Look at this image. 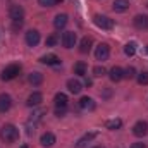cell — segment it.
Here are the masks:
<instances>
[{
    "mask_svg": "<svg viewBox=\"0 0 148 148\" xmlns=\"http://www.w3.org/2000/svg\"><path fill=\"white\" fill-rule=\"evenodd\" d=\"M0 138L5 141V143H16L19 140V129L14 126V124H5L2 129H0Z\"/></svg>",
    "mask_w": 148,
    "mask_h": 148,
    "instance_id": "6da1fadb",
    "label": "cell"
},
{
    "mask_svg": "<svg viewBox=\"0 0 148 148\" xmlns=\"http://www.w3.org/2000/svg\"><path fill=\"white\" fill-rule=\"evenodd\" d=\"M21 73V66L19 64H10V66H7L3 71H2V81H10V79H14V77H17Z\"/></svg>",
    "mask_w": 148,
    "mask_h": 148,
    "instance_id": "7a4b0ae2",
    "label": "cell"
},
{
    "mask_svg": "<svg viewBox=\"0 0 148 148\" xmlns=\"http://www.w3.org/2000/svg\"><path fill=\"white\" fill-rule=\"evenodd\" d=\"M9 16H10L12 23L23 24V19H24V9H23L21 5H10V9H9Z\"/></svg>",
    "mask_w": 148,
    "mask_h": 148,
    "instance_id": "3957f363",
    "label": "cell"
},
{
    "mask_svg": "<svg viewBox=\"0 0 148 148\" xmlns=\"http://www.w3.org/2000/svg\"><path fill=\"white\" fill-rule=\"evenodd\" d=\"M109 55H110V47L107 45V43H100L98 47H97V50H95V57H97V60H107L109 59Z\"/></svg>",
    "mask_w": 148,
    "mask_h": 148,
    "instance_id": "277c9868",
    "label": "cell"
},
{
    "mask_svg": "<svg viewBox=\"0 0 148 148\" xmlns=\"http://www.w3.org/2000/svg\"><path fill=\"white\" fill-rule=\"evenodd\" d=\"M93 21H95V24H97L98 28H102V29H112V28H114V21H112L110 17H107V16L97 14Z\"/></svg>",
    "mask_w": 148,
    "mask_h": 148,
    "instance_id": "5b68a950",
    "label": "cell"
},
{
    "mask_svg": "<svg viewBox=\"0 0 148 148\" xmlns=\"http://www.w3.org/2000/svg\"><path fill=\"white\" fill-rule=\"evenodd\" d=\"M133 134L138 136V138H143L148 134V122L147 121H138L134 126H133Z\"/></svg>",
    "mask_w": 148,
    "mask_h": 148,
    "instance_id": "8992f818",
    "label": "cell"
},
{
    "mask_svg": "<svg viewBox=\"0 0 148 148\" xmlns=\"http://www.w3.org/2000/svg\"><path fill=\"white\" fill-rule=\"evenodd\" d=\"M76 41H77V36H76L74 31H66L62 35V45H64V48H73L74 45H76Z\"/></svg>",
    "mask_w": 148,
    "mask_h": 148,
    "instance_id": "52a82bcc",
    "label": "cell"
},
{
    "mask_svg": "<svg viewBox=\"0 0 148 148\" xmlns=\"http://www.w3.org/2000/svg\"><path fill=\"white\" fill-rule=\"evenodd\" d=\"M26 43H28V47H36L40 43V33L36 29H29L26 33Z\"/></svg>",
    "mask_w": 148,
    "mask_h": 148,
    "instance_id": "ba28073f",
    "label": "cell"
},
{
    "mask_svg": "<svg viewBox=\"0 0 148 148\" xmlns=\"http://www.w3.org/2000/svg\"><path fill=\"white\" fill-rule=\"evenodd\" d=\"M41 102H43V95H41L40 91H35V93H31V95L28 97V102H26V103H28L29 107H38Z\"/></svg>",
    "mask_w": 148,
    "mask_h": 148,
    "instance_id": "9c48e42d",
    "label": "cell"
},
{
    "mask_svg": "<svg viewBox=\"0 0 148 148\" xmlns=\"http://www.w3.org/2000/svg\"><path fill=\"white\" fill-rule=\"evenodd\" d=\"M10 105H12V98H10V95L2 93V95H0V112H7L9 109H10Z\"/></svg>",
    "mask_w": 148,
    "mask_h": 148,
    "instance_id": "30bf717a",
    "label": "cell"
},
{
    "mask_svg": "<svg viewBox=\"0 0 148 148\" xmlns=\"http://www.w3.org/2000/svg\"><path fill=\"white\" fill-rule=\"evenodd\" d=\"M40 62L41 64H47V66H57V64H60V59L55 53H48V55H43L40 59Z\"/></svg>",
    "mask_w": 148,
    "mask_h": 148,
    "instance_id": "8fae6325",
    "label": "cell"
},
{
    "mask_svg": "<svg viewBox=\"0 0 148 148\" xmlns=\"http://www.w3.org/2000/svg\"><path fill=\"white\" fill-rule=\"evenodd\" d=\"M112 9H114L115 12H126V10L129 9V0H114Z\"/></svg>",
    "mask_w": 148,
    "mask_h": 148,
    "instance_id": "7c38bea8",
    "label": "cell"
},
{
    "mask_svg": "<svg viewBox=\"0 0 148 148\" xmlns=\"http://www.w3.org/2000/svg\"><path fill=\"white\" fill-rule=\"evenodd\" d=\"M40 143H41V147H52L53 143H55V134L53 133H45V134H41V138H40Z\"/></svg>",
    "mask_w": 148,
    "mask_h": 148,
    "instance_id": "4fadbf2b",
    "label": "cell"
},
{
    "mask_svg": "<svg viewBox=\"0 0 148 148\" xmlns=\"http://www.w3.org/2000/svg\"><path fill=\"white\" fill-rule=\"evenodd\" d=\"M79 109H83V110H93V109H95V102H93V98H90V97H83V98L79 100Z\"/></svg>",
    "mask_w": 148,
    "mask_h": 148,
    "instance_id": "5bb4252c",
    "label": "cell"
},
{
    "mask_svg": "<svg viewBox=\"0 0 148 148\" xmlns=\"http://www.w3.org/2000/svg\"><path fill=\"white\" fill-rule=\"evenodd\" d=\"M67 88H69L71 93L77 95V93H81L83 84H81V81H77V79H69V81H67Z\"/></svg>",
    "mask_w": 148,
    "mask_h": 148,
    "instance_id": "9a60e30c",
    "label": "cell"
},
{
    "mask_svg": "<svg viewBox=\"0 0 148 148\" xmlns=\"http://www.w3.org/2000/svg\"><path fill=\"white\" fill-rule=\"evenodd\" d=\"M91 45H93V40L90 36H84L81 40V43H79V52L81 53H88L91 50Z\"/></svg>",
    "mask_w": 148,
    "mask_h": 148,
    "instance_id": "2e32d148",
    "label": "cell"
},
{
    "mask_svg": "<svg viewBox=\"0 0 148 148\" xmlns=\"http://www.w3.org/2000/svg\"><path fill=\"white\" fill-rule=\"evenodd\" d=\"M67 16L66 14H59V16H55V19H53V26L57 28V29H64L66 28V24H67Z\"/></svg>",
    "mask_w": 148,
    "mask_h": 148,
    "instance_id": "e0dca14e",
    "label": "cell"
},
{
    "mask_svg": "<svg viewBox=\"0 0 148 148\" xmlns=\"http://www.w3.org/2000/svg\"><path fill=\"white\" fill-rule=\"evenodd\" d=\"M109 76H110V79L114 81V83H117V81H121V79L124 77V71H122L119 66H115V67H112V69H110Z\"/></svg>",
    "mask_w": 148,
    "mask_h": 148,
    "instance_id": "ac0fdd59",
    "label": "cell"
},
{
    "mask_svg": "<svg viewBox=\"0 0 148 148\" xmlns=\"http://www.w3.org/2000/svg\"><path fill=\"white\" fill-rule=\"evenodd\" d=\"M134 26L138 28V29H147L148 28V16H136L134 17Z\"/></svg>",
    "mask_w": 148,
    "mask_h": 148,
    "instance_id": "d6986e66",
    "label": "cell"
},
{
    "mask_svg": "<svg viewBox=\"0 0 148 148\" xmlns=\"http://www.w3.org/2000/svg\"><path fill=\"white\" fill-rule=\"evenodd\" d=\"M67 102H69V98H67L66 93H57L55 95V107H59V109L67 107Z\"/></svg>",
    "mask_w": 148,
    "mask_h": 148,
    "instance_id": "ffe728a7",
    "label": "cell"
},
{
    "mask_svg": "<svg viewBox=\"0 0 148 148\" xmlns=\"http://www.w3.org/2000/svg\"><path fill=\"white\" fill-rule=\"evenodd\" d=\"M95 136H97V133H88V134H84V136H83L81 140H77V143H76V147H77V148H83V147H86V145H88V143H90V141H91V140L95 138Z\"/></svg>",
    "mask_w": 148,
    "mask_h": 148,
    "instance_id": "44dd1931",
    "label": "cell"
},
{
    "mask_svg": "<svg viewBox=\"0 0 148 148\" xmlns=\"http://www.w3.org/2000/svg\"><path fill=\"white\" fill-rule=\"evenodd\" d=\"M28 81H29L33 86H40V84L43 83V74L41 73H31L29 77H28Z\"/></svg>",
    "mask_w": 148,
    "mask_h": 148,
    "instance_id": "7402d4cb",
    "label": "cell"
},
{
    "mask_svg": "<svg viewBox=\"0 0 148 148\" xmlns=\"http://www.w3.org/2000/svg\"><path fill=\"white\" fill-rule=\"evenodd\" d=\"M107 129H110V131H115V129H119L121 126H122V121L121 119H112V121H107Z\"/></svg>",
    "mask_w": 148,
    "mask_h": 148,
    "instance_id": "603a6c76",
    "label": "cell"
},
{
    "mask_svg": "<svg viewBox=\"0 0 148 148\" xmlns=\"http://www.w3.org/2000/svg\"><path fill=\"white\" fill-rule=\"evenodd\" d=\"M124 53H126L127 57H133V55L136 53V43H134V41L127 43V45L124 47Z\"/></svg>",
    "mask_w": 148,
    "mask_h": 148,
    "instance_id": "cb8c5ba5",
    "label": "cell"
},
{
    "mask_svg": "<svg viewBox=\"0 0 148 148\" xmlns=\"http://www.w3.org/2000/svg\"><path fill=\"white\" fill-rule=\"evenodd\" d=\"M74 74L84 76V74H86V64H84V62H77V64L74 66Z\"/></svg>",
    "mask_w": 148,
    "mask_h": 148,
    "instance_id": "d4e9b609",
    "label": "cell"
},
{
    "mask_svg": "<svg viewBox=\"0 0 148 148\" xmlns=\"http://www.w3.org/2000/svg\"><path fill=\"white\" fill-rule=\"evenodd\" d=\"M136 79H138V83L140 84H148V71H143V73H140L138 76H136Z\"/></svg>",
    "mask_w": 148,
    "mask_h": 148,
    "instance_id": "484cf974",
    "label": "cell"
},
{
    "mask_svg": "<svg viewBox=\"0 0 148 148\" xmlns=\"http://www.w3.org/2000/svg\"><path fill=\"white\" fill-rule=\"evenodd\" d=\"M57 41H59V36H57V35H50V36L47 38V41H45V43H47V47H53Z\"/></svg>",
    "mask_w": 148,
    "mask_h": 148,
    "instance_id": "4316f807",
    "label": "cell"
},
{
    "mask_svg": "<svg viewBox=\"0 0 148 148\" xmlns=\"http://www.w3.org/2000/svg\"><path fill=\"white\" fill-rule=\"evenodd\" d=\"M136 76V71H134V67H127L126 71H124V77H127V79H133Z\"/></svg>",
    "mask_w": 148,
    "mask_h": 148,
    "instance_id": "83f0119b",
    "label": "cell"
},
{
    "mask_svg": "<svg viewBox=\"0 0 148 148\" xmlns=\"http://www.w3.org/2000/svg\"><path fill=\"white\" fill-rule=\"evenodd\" d=\"M93 74H95L97 77H102V76L105 74V69H103L102 66H97V67H93Z\"/></svg>",
    "mask_w": 148,
    "mask_h": 148,
    "instance_id": "f1b7e54d",
    "label": "cell"
},
{
    "mask_svg": "<svg viewBox=\"0 0 148 148\" xmlns=\"http://www.w3.org/2000/svg\"><path fill=\"white\" fill-rule=\"evenodd\" d=\"M38 3L41 7H53L55 5V0H38Z\"/></svg>",
    "mask_w": 148,
    "mask_h": 148,
    "instance_id": "f546056e",
    "label": "cell"
},
{
    "mask_svg": "<svg viewBox=\"0 0 148 148\" xmlns=\"http://www.w3.org/2000/svg\"><path fill=\"white\" fill-rule=\"evenodd\" d=\"M67 110V107H62V109H59V107H55V115H59V117H62L64 114Z\"/></svg>",
    "mask_w": 148,
    "mask_h": 148,
    "instance_id": "4dcf8cb0",
    "label": "cell"
},
{
    "mask_svg": "<svg viewBox=\"0 0 148 148\" xmlns=\"http://www.w3.org/2000/svg\"><path fill=\"white\" fill-rule=\"evenodd\" d=\"M131 148H147V145H145V143H133Z\"/></svg>",
    "mask_w": 148,
    "mask_h": 148,
    "instance_id": "1f68e13d",
    "label": "cell"
},
{
    "mask_svg": "<svg viewBox=\"0 0 148 148\" xmlns=\"http://www.w3.org/2000/svg\"><path fill=\"white\" fill-rule=\"evenodd\" d=\"M60 2H62V0H55V3H60Z\"/></svg>",
    "mask_w": 148,
    "mask_h": 148,
    "instance_id": "d6a6232c",
    "label": "cell"
},
{
    "mask_svg": "<svg viewBox=\"0 0 148 148\" xmlns=\"http://www.w3.org/2000/svg\"><path fill=\"white\" fill-rule=\"evenodd\" d=\"M147 52H148V47H147Z\"/></svg>",
    "mask_w": 148,
    "mask_h": 148,
    "instance_id": "836d02e7",
    "label": "cell"
},
{
    "mask_svg": "<svg viewBox=\"0 0 148 148\" xmlns=\"http://www.w3.org/2000/svg\"><path fill=\"white\" fill-rule=\"evenodd\" d=\"M95 148H100V147H95Z\"/></svg>",
    "mask_w": 148,
    "mask_h": 148,
    "instance_id": "e575fe53",
    "label": "cell"
}]
</instances>
